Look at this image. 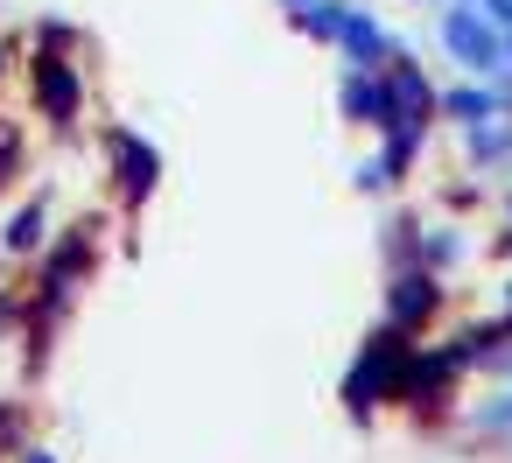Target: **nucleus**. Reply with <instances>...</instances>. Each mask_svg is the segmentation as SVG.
I'll list each match as a JSON object with an SVG mask.
<instances>
[{
  "label": "nucleus",
  "mask_w": 512,
  "mask_h": 463,
  "mask_svg": "<svg viewBox=\"0 0 512 463\" xmlns=\"http://www.w3.org/2000/svg\"><path fill=\"white\" fill-rule=\"evenodd\" d=\"M498 78H512V29H505V50H498Z\"/></svg>",
  "instance_id": "nucleus-22"
},
{
  "label": "nucleus",
  "mask_w": 512,
  "mask_h": 463,
  "mask_svg": "<svg viewBox=\"0 0 512 463\" xmlns=\"http://www.w3.org/2000/svg\"><path fill=\"white\" fill-rule=\"evenodd\" d=\"M337 113H344V127H386V85H379V71H344L337 78Z\"/></svg>",
  "instance_id": "nucleus-12"
},
{
  "label": "nucleus",
  "mask_w": 512,
  "mask_h": 463,
  "mask_svg": "<svg viewBox=\"0 0 512 463\" xmlns=\"http://www.w3.org/2000/svg\"><path fill=\"white\" fill-rule=\"evenodd\" d=\"M0 78H8V50H0Z\"/></svg>",
  "instance_id": "nucleus-25"
},
{
  "label": "nucleus",
  "mask_w": 512,
  "mask_h": 463,
  "mask_svg": "<svg viewBox=\"0 0 512 463\" xmlns=\"http://www.w3.org/2000/svg\"><path fill=\"white\" fill-rule=\"evenodd\" d=\"M92 267H99V225L85 218V225H71L57 246H50V260H43V274H36V330H29V344H43L50 337V323L78 302V288L92 281Z\"/></svg>",
  "instance_id": "nucleus-1"
},
{
  "label": "nucleus",
  "mask_w": 512,
  "mask_h": 463,
  "mask_svg": "<svg viewBox=\"0 0 512 463\" xmlns=\"http://www.w3.org/2000/svg\"><path fill=\"white\" fill-rule=\"evenodd\" d=\"M463 435L484 442V449H512V379H498V393H484L463 414Z\"/></svg>",
  "instance_id": "nucleus-13"
},
{
  "label": "nucleus",
  "mask_w": 512,
  "mask_h": 463,
  "mask_svg": "<svg viewBox=\"0 0 512 463\" xmlns=\"http://www.w3.org/2000/svg\"><path fill=\"white\" fill-rule=\"evenodd\" d=\"M29 169V148H22V127L15 120H0V190H8L15 176Z\"/></svg>",
  "instance_id": "nucleus-17"
},
{
  "label": "nucleus",
  "mask_w": 512,
  "mask_h": 463,
  "mask_svg": "<svg viewBox=\"0 0 512 463\" xmlns=\"http://www.w3.org/2000/svg\"><path fill=\"white\" fill-rule=\"evenodd\" d=\"M407 358H414L407 330L379 323V330L365 337V351L351 358V372H344V407H351L358 421H372L379 407H400V379H407Z\"/></svg>",
  "instance_id": "nucleus-2"
},
{
  "label": "nucleus",
  "mask_w": 512,
  "mask_h": 463,
  "mask_svg": "<svg viewBox=\"0 0 512 463\" xmlns=\"http://www.w3.org/2000/svg\"><path fill=\"white\" fill-rule=\"evenodd\" d=\"M302 8H316V0H281V15H302Z\"/></svg>",
  "instance_id": "nucleus-24"
},
{
  "label": "nucleus",
  "mask_w": 512,
  "mask_h": 463,
  "mask_svg": "<svg viewBox=\"0 0 512 463\" xmlns=\"http://www.w3.org/2000/svg\"><path fill=\"white\" fill-rule=\"evenodd\" d=\"M379 85H386V120H428V127H435V85H428V71L414 64L407 43L386 57Z\"/></svg>",
  "instance_id": "nucleus-8"
},
{
  "label": "nucleus",
  "mask_w": 512,
  "mask_h": 463,
  "mask_svg": "<svg viewBox=\"0 0 512 463\" xmlns=\"http://www.w3.org/2000/svg\"><path fill=\"white\" fill-rule=\"evenodd\" d=\"M22 442H29V407L22 400H0V463H8Z\"/></svg>",
  "instance_id": "nucleus-18"
},
{
  "label": "nucleus",
  "mask_w": 512,
  "mask_h": 463,
  "mask_svg": "<svg viewBox=\"0 0 512 463\" xmlns=\"http://www.w3.org/2000/svg\"><path fill=\"white\" fill-rule=\"evenodd\" d=\"M435 50H442L463 78H498L505 29L477 8V0H442V8H435Z\"/></svg>",
  "instance_id": "nucleus-3"
},
{
  "label": "nucleus",
  "mask_w": 512,
  "mask_h": 463,
  "mask_svg": "<svg viewBox=\"0 0 512 463\" xmlns=\"http://www.w3.org/2000/svg\"><path fill=\"white\" fill-rule=\"evenodd\" d=\"M106 169H113V197L120 211H141L155 190H162V148L134 127H113L106 134Z\"/></svg>",
  "instance_id": "nucleus-5"
},
{
  "label": "nucleus",
  "mask_w": 512,
  "mask_h": 463,
  "mask_svg": "<svg viewBox=\"0 0 512 463\" xmlns=\"http://www.w3.org/2000/svg\"><path fill=\"white\" fill-rule=\"evenodd\" d=\"M8 463H64V456H50V449H36V442H22V449H15Z\"/></svg>",
  "instance_id": "nucleus-20"
},
{
  "label": "nucleus",
  "mask_w": 512,
  "mask_h": 463,
  "mask_svg": "<svg viewBox=\"0 0 512 463\" xmlns=\"http://www.w3.org/2000/svg\"><path fill=\"white\" fill-rule=\"evenodd\" d=\"M50 211H57V197L36 190L29 204H15L8 218H0V260H29V253H43V246H50Z\"/></svg>",
  "instance_id": "nucleus-9"
},
{
  "label": "nucleus",
  "mask_w": 512,
  "mask_h": 463,
  "mask_svg": "<svg viewBox=\"0 0 512 463\" xmlns=\"http://www.w3.org/2000/svg\"><path fill=\"white\" fill-rule=\"evenodd\" d=\"M435 120H449L456 134L498 120V85H491V78H456V85H442V92H435Z\"/></svg>",
  "instance_id": "nucleus-10"
},
{
  "label": "nucleus",
  "mask_w": 512,
  "mask_h": 463,
  "mask_svg": "<svg viewBox=\"0 0 512 463\" xmlns=\"http://www.w3.org/2000/svg\"><path fill=\"white\" fill-rule=\"evenodd\" d=\"M421 148H428V120H386V127H379V162H386L393 176H407V169L421 162Z\"/></svg>",
  "instance_id": "nucleus-14"
},
{
  "label": "nucleus",
  "mask_w": 512,
  "mask_h": 463,
  "mask_svg": "<svg viewBox=\"0 0 512 463\" xmlns=\"http://www.w3.org/2000/svg\"><path fill=\"white\" fill-rule=\"evenodd\" d=\"M477 8H484V15H491L498 29H512V0H477Z\"/></svg>",
  "instance_id": "nucleus-21"
},
{
  "label": "nucleus",
  "mask_w": 512,
  "mask_h": 463,
  "mask_svg": "<svg viewBox=\"0 0 512 463\" xmlns=\"http://www.w3.org/2000/svg\"><path fill=\"white\" fill-rule=\"evenodd\" d=\"M393 183H400V176H393V169H386L379 155H365V162L351 169V190H358V197H386Z\"/></svg>",
  "instance_id": "nucleus-19"
},
{
  "label": "nucleus",
  "mask_w": 512,
  "mask_h": 463,
  "mask_svg": "<svg viewBox=\"0 0 512 463\" xmlns=\"http://www.w3.org/2000/svg\"><path fill=\"white\" fill-rule=\"evenodd\" d=\"M428 274H456L470 260V232L463 225H421V253H414Z\"/></svg>",
  "instance_id": "nucleus-15"
},
{
  "label": "nucleus",
  "mask_w": 512,
  "mask_h": 463,
  "mask_svg": "<svg viewBox=\"0 0 512 463\" xmlns=\"http://www.w3.org/2000/svg\"><path fill=\"white\" fill-rule=\"evenodd\" d=\"M435 309H442V274H428L421 260L386 267V323H393V330H407V337H414Z\"/></svg>",
  "instance_id": "nucleus-6"
},
{
  "label": "nucleus",
  "mask_w": 512,
  "mask_h": 463,
  "mask_svg": "<svg viewBox=\"0 0 512 463\" xmlns=\"http://www.w3.org/2000/svg\"><path fill=\"white\" fill-rule=\"evenodd\" d=\"M379 253H386V267H407L421 253V218H386L379 225Z\"/></svg>",
  "instance_id": "nucleus-16"
},
{
  "label": "nucleus",
  "mask_w": 512,
  "mask_h": 463,
  "mask_svg": "<svg viewBox=\"0 0 512 463\" xmlns=\"http://www.w3.org/2000/svg\"><path fill=\"white\" fill-rule=\"evenodd\" d=\"M505 253H512V183H505Z\"/></svg>",
  "instance_id": "nucleus-23"
},
{
  "label": "nucleus",
  "mask_w": 512,
  "mask_h": 463,
  "mask_svg": "<svg viewBox=\"0 0 512 463\" xmlns=\"http://www.w3.org/2000/svg\"><path fill=\"white\" fill-rule=\"evenodd\" d=\"M330 50L344 57V71H386V57L400 50V36L372 15V8H344V22H337V36H330Z\"/></svg>",
  "instance_id": "nucleus-7"
},
{
  "label": "nucleus",
  "mask_w": 512,
  "mask_h": 463,
  "mask_svg": "<svg viewBox=\"0 0 512 463\" xmlns=\"http://www.w3.org/2000/svg\"><path fill=\"white\" fill-rule=\"evenodd\" d=\"M71 50H78V43H36V57H29L36 113H43L57 134H71V127L85 120V64H78Z\"/></svg>",
  "instance_id": "nucleus-4"
},
{
  "label": "nucleus",
  "mask_w": 512,
  "mask_h": 463,
  "mask_svg": "<svg viewBox=\"0 0 512 463\" xmlns=\"http://www.w3.org/2000/svg\"><path fill=\"white\" fill-rule=\"evenodd\" d=\"M456 148H463L470 176H512V120H505V113L484 120V127H463Z\"/></svg>",
  "instance_id": "nucleus-11"
}]
</instances>
